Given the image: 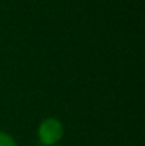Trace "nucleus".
I'll return each instance as SVG.
<instances>
[{"label": "nucleus", "instance_id": "1", "mask_svg": "<svg viewBox=\"0 0 145 146\" xmlns=\"http://www.w3.org/2000/svg\"><path fill=\"white\" fill-rule=\"evenodd\" d=\"M39 139L44 146H55L63 138L64 129L58 119L47 118L39 126Z\"/></svg>", "mask_w": 145, "mask_h": 146}, {"label": "nucleus", "instance_id": "2", "mask_svg": "<svg viewBox=\"0 0 145 146\" xmlns=\"http://www.w3.org/2000/svg\"><path fill=\"white\" fill-rule=\"evenodd\" d=\"M0 146H17V145H16L14 139L9 133L0 131Z\"/></svg>", "mask_w": 145, "mask_h": 146}]
</instances>
